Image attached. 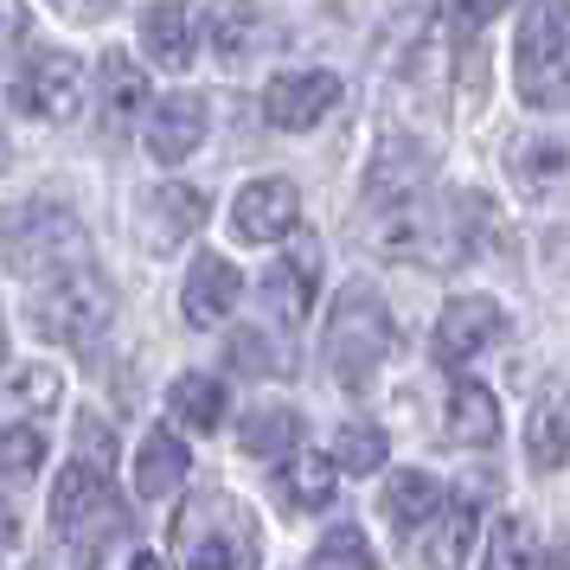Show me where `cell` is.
Instances as JSON below:
<instances>
[{
	"label": "cell",
	"instance_id": "obj_1",
	"mask_svg": "<svg viewBox=\"0 0 570 570\" xmlns=\"http://www.w3.org/2000/svg\"><path fill=\"white\" fill-rule=\"evenodd\" d=\"M493 225L488 193H442V199H404L379 225V257L423 263V269H455L481 250Z\"/></svg>",
	"mask_w": 570,
	"mask_h": 570
},
{
	"label": "cell",
	"instance_id": "obj_2",
	"mask_svg": "<svg viewBox=\"0 0 570 570\" xmlns=\"http://www.w3.org/2000/svg\"><path fill=\"white\" fill-rule=\"evenodd\" d=\"M257 513L232 493H193L174 513V570H257Z\"/></svg>",
	"mask_w": 570,
	"mask_h": 570
},
{
	"label": "cell",
	"instance_id": "obj_3",
	"mask_svg": "<svg viewBox=\"0 0 570 570\" xmlns=\"http://www.w3.org/2000/svg\"><path fill=\"white\" fill-rule=\"evenodd\" d=\"M397 346V327H391L385 295L372 283H346L327 308V334H321V353H327V372H334L346 391H365L372 372L385 365V353Z\"/></svg>",
	"mask_w": 570,
	"mask_h": 570
},
{
	"label": "cell",
	"instance_id": "obj_4",
	"mask_svg": "<svg viewBox=\"0 0 570 570\" xmlns=\"http://www.w3.org/2000/svg\"><path fill=\"white\" fill-rule=\"evenodd\" d=\"M513 83L525 109L570 104V0H525L513 39Z\"/></svg>",
	"mask_w": 570,
	"mask_h": 570
},
{
	"label": "cell",
	"instance_id": "obj_5",
	"mask_svg": "<svg viewBox=\"0 0 570 570\" xmlns=\"http://www.w3.org/2000/svg\"><path fill=\"white\" fill-rule=\"evenodd\" d=\"M0 250L20 276H65V269H83L90 237H83L78 212L52 206V199H27L0 218Z\"/></svg>",
	"mask_w": 570,
	"mask_h": 570
},
{
	"label": "cell",
	"instance_id": "obj_6",
	"mask_svg": "<svg viewBox=\"0 0 570 570\" xmlns=\"http://www.w3.org/2000/svg\"><path fill=\"white\" fill-rule=\"evenodd\" d=\"M109 321H116V288H109L90 263L52 276V283L39 288V302H32V327H39V340L71 346V353H90V346L109 334Z\"/></svg>",
	"mask_w": 570,
	"mask_h": 570
},
{
	"label": "cell",
	"instance_id": "obj_7",
	"mask_svg": "<svg viewBox=\"0 0 570 570\" xmlns=\"http://www.w3.org/2000/svg\"><path fill=\"white\" fill-rule=\"evenodd\" d=\"M83 97H90V71L71 52H39L13 78V109L20 116H46V122H78Z\"/></svg>",
	"mask_w": 570,
	"mask_h": 570
},
{
	"label": "cell",
	"instance_id": "obj_8",
	"mask_svg": "<svg viewBox=\"0 0 570 570\" xmlns=\"http://www.w3.org/2000/svg\"><path fill=\"white\" fill-rule=\"evenodd\" d=\"M436 174V148L416 141V135H397L391 129L379 148H372V167H365V199L379 212L404 206V199H423V186Z\"/></svg>",
	"mask_w": 570,
	"mask_h": 570
},
{
	"label": "cell",
	"instance_id": "obj_9",
	"mask_svg": "<svg viewBox=\"0 0 570 570\" xmlns=\"http://www.w3.org/2000/svg\"><path fill=\"white\" fill-rule=\"evenodd\" d=\"M52 525L58 532H97L109 539L116 525H122V507H116V493H109V474L90 462H71L58 474L52 488Z\"/></svg>",
	"mask_w": 570,
	"mask_h": 570
},
{
	"label": "cell",
	"instance_id": "obj_10",
	"mask_svg": "<svg viewBox=\"0 0 570 570\" xmlns=\"http://www.w3.org/2000/svg\"><path fill=\"white\" fill-rule=\"evenodd\" d=\"M314 288H321V244L302 237L283 263H269V269H263L257 295H263V308H269L276 327H302L308 308H314Z\"/></svg>",
	"mask_w": 570,
	"mask_h": 570
},
{
	"label": "cell",
	"instance_id": "obj_11",
	"mask_svg": "<svg viewBox=\"0 0 570 570\" xmlns=\"http://www.w3.org/2000/svg\"><path fill=\"white\" fill-rule=\"evenodd\" d=\"M500 334H507V314H500L493 295H455V302L436 314V340H430V346H436L442 365H468L474 353H488Z\"/></svg>",
	"mask_w": 570,
	"mask_h": 570
},
{
	"label": "cell",
	"instance_id": "obj_12",
	"mask_svg": "<svg viewBox=\"0 0 570 570\" xmlns=\"http://www.w3.org/2000/svg\"><path fill=\"white\" fill-rule=\"evenodd\" d=\"M334 104H340L334 71H283V78H269V90H263L269 129H288V135H302V129H314L321 116H334Z\"/></svg>",
	"mask_w": 570,
	"mask_h": 570
},
{
	"label": "cell",
	"instance_id": "obj_13",
	"mask_svg": "<svg viewBox=\"0 0 570 570\" xmlns=\"http://www.w3.org/2000/svg\"><path fill=\"white\" fill-rule=\"evenodd\" d=\"M295 225H302V193H295V180L269 174V180H250L237 193L232 232L244 237V244H276V237H288Z\"/></svg>",
	"mask_w": 570,
	"mask_h": 570
},
{
	"label": "cell",
	"instance_id": "obj_14",
	"mask_svg": "<svg viewBox=\"0 0 570 570\" xmlns=\"http://www.w3.org/2000/svg\"><path fill=\"white\" fill-rule=\"evenodd\" d=\"M206 97H193V90H174V97H160L148 116H141V141H148V155L160 167H180L186 155H199V141H206Z\"/></svg>",
	"mask_w": 570,
	"mask_h": 570
},
{
	"label": "cell",
	"instance_id": "obj_15",
	"mask_svg": "<svg viewBox=\"0 0 570 570\" xmlns=\"http://www.w3.org/2000/svg\"><path fill=\"white\" fill-rule=\"evenodd\" d=\"M97 116H104L109 141H122L148 116V71L129 52H104V65H97Z\"/></svg>",
	"mask_w": 570,
	"mask_h": 570
},
{
	"label": "cell",
	"instance_id": "obj_16",
	"mask_svg": "<svg viewBox=\"0 0 570 570\" xmlns=\"http://www.w3.org/2000/svg\"><path fill=\"white\" fill-rule=\"evenodd\" d=\"M525 462L539 474L570 462V379H551L532 397V411H525Z\"/></svg>",
	"mask_w": 570,
	"mask_h": 570
},
{
	"label": "cell",
	"instance_id": "obj_17",
	"mask_svg": "<svg viewBox=\"0 0 570 570\" xmlns=\"http://www.w3.org/2000/svg\"><path fill=\"white\" fill-rule=\"evenodd\" d=\"M237 295H244V276H237V263H232V257H218V250H206V257L186 269L180 314L193 321V327H218V321L237 308Z\"/></svg>",
	"mask_w": 570,
	"mask_h": 570
},
{
	"label": "cell",
	"instance_id": "obj_18",
	"mask_svg": "<svg viewBox=\"0 0 570 570\" xmlns=\"http://www.w3.org/2000/svg\"><path fill=\"white\" fill-rule=\"evenodd\" d=\"M206 193H199V186H155V193H148V206H141V232H148V244H155V250H180L186 237L199 232V225H206Z\"/></svg>",
	"mask_w": 570,
	"mask_h": 570
},
{
	"label": "cell",
	"instance_id": "obj_19",
	"mask_svg": "<svg viewBox=\"0 0 570 570\" xmlns=\"http://www.w3.org/2000/svg\"><path fill=\"white\" fill-rule=\"evenodd\" d=\"M442 436L462 442V449H488L500 436V404L481 379H455L449 385V404H442Z\"/></svg>",
	"mask_w": 570,
	"mask_h": 570
},
{
	"label": "cell",
	"instance_id": "obj_20",
	"mask_svg": "<svg viewBox=\"0 0 570 570\" xmlns=\"http://www.w3.org/2000/svg\"><path fill=\"white\" fill-rule=\"evenodd\" d=\"M199 20H193V7L186 0H160L141 13V46H148V65L160 71H186L193 65V46H199Z\"/></svg>",
	"mask_w": 570,
	"mask_h": 570
},
{
	"label": "cell",
	"instance_id": "obj_21",
	"mask_svg": "<svg viewBox=\"0 0 570 570\" xmlns=\"http://www.w3.org/2000/svg\"><path fill=\"white\" fill-rule=\"evenodd\" d=\"M474 500L468 493H449L436 507V519L423 525V564L430 570H462L468 564V551H474Z\"/></svg>",
	"mask_w": 570,
	"mask_h": 570
},
{
	"label": "cell",
	"instance_id": "obj_22",
	"mask_svg": "<svg viewBox=\"0 0 570 570\" xmlns=\"http://www.w3.org/2000/svg\"><path fill=\"white\" fill-rule=\"evenodd\" d=\"M507 174H513L519 193L539 199V193L570 180V148L558 135H519V141H507Z\"/></svg>",
	"mask_w": 570,
	"mask_h": 570
},
{
	"label": "cell",
	"instance_id": "obj_23",
	"mask_svg": "<svg viewBox=\"0 0 570 570\" xmlns=\"http://www.w3.org/2000/svg\"><path fill=\"white\" fill-rule=\"evenodd\" d=\"M199 27H206V46L225 65H237V58L257 52L263 39V13L250 7V0H206V13H199Z\"/></svg>",
	"mask_w": 570,
	"mask_h": 570
},
{
	"label": "cell",
	"instance_id": "obj_24",
	"mask_svg": "<svg viewBox=\"0 0 570 570\" xmlns=\"http://www.w3.org/2000/svg\"><path fill=\"white\" fill-rule=\"evenodd\" d=\"M186 468H193L186 442L174 436V430H148V436H141V455H135V493H141V500H167V493L186 481Z\"/></svg>",
	"mask_w": 570,
	"mask_h": 570
},
{
	"label": "cell",
	"instance_id": "obj_25",
	"mask_svg": "<svg viewBox=\"0 0 570 570\" xmlns=\"http://www.w3.org/2000/svg\"><path fill=\"white\" fill-rule=\"evenodd\" d=\"M244 455H257V462H288L295 449H302V416L288 411V404H257V411L244 416Z\"/></svg>",
	"mask_w": 570,
	"mask_h": 570
},
{
	"label": "cell",
	"instance_id": "obj_26",
	"mask_svg": "<svg viewBox=\"0 0 570 570\" xmlns=\"http://www.w3.org/2000/svg\"><path fill=\"white\" fill-rule=\"evenodd\" d=\"M442 500H449L442 481H436V474H423V468H404V474H391V481H385V519L397 525V532L430 525Z\"/></svg>",
	"mask_w": 570,
	"mask_h": 570
},
{
	"label": "cell",
	"instance_id": "obj_27",
	"mask_svg": "<svg viewBox=\"0 0 570 570\" xmlns=\"http://www.w3.org/2000/svg\"><path fill=\"white\" fill-rule=\"evenodd\" d=\"M276 488H283V500L295 507V513H321L327 500H334L340 488V474H334V455H288L283 474H276Z\"/></svg>",
	"mask_w": 570,
	"mask_h": 570
},
{
	"label": "cell",
	"instance_id": "obj_28",
	"mask_svg": "<svg viewBox=\"0 0 570 570\" xmlns=\"http://www.w3.org/2000/svg\"><path fill=\"white\" fill-rule=\"evenodd\" d=\"M167 411H174V423H186V430H218L225 423V385L212 379V372H180L174 385H167Z\"/></svg>",
	"mask_w": 570,
	"mask_h": 570
},
{
	"label": "cell",
	"instance_id": "obj_29",
	"mask_svg": "<svg viewBox=\"0 0 570 570\" xmlns=\"http://www.w3.org/2000/svg\"><path fill=\"white\" fill-rule=\"evenodd\" d=\"M488 570H544V551H539V532L532 519H493L488 525Z\"/></svg>",
	"mask_w": 570,
	"mask_h": 570
},
{
	"label": "cell",
	"instance_id": "obj_30",
	"mask_svg": "<svg viewBox=\"0 0 570 570\" xmlns=\"http://www.w3.org/2000/svg\"><path fill=\"white\" fill-rule=\"evenodd\" d=\"M391 455V436L379 430V423H346L334 436V468L340 474H379Z\"/></svg>",
	"mask_w": 570,
	"mask_h": 570
},
{
	"label": "cell",
	"instance_id": "obj_31",
	"mask_svg": "<svg viewBox=\"0 0 570 570\" xmlns=\"http://www.w3.org/2000/svg\"><path fill=\"white\" fill-rule=\"evenodd\" d=\"M314 570H385V564H379V551L360 525H327L321 544H314Z\"/></svg>",
	"mask_w": 570,
	"mask_h": 570
},
{
	"label": "cell",
	"instance_id": "obj_32",
	"mask_svg": "<svg viewBox=\"0 0 570 570\" xmlns=\"http://www.w3.org/2000/svg\"><path fill=\"white\" fill-rule=\"evenodd\" d=\"M39 462H46V436L32 423H7L0 430V474H32Z\"/></svg>",
	"mask_w": 570,
	"mask_h": 570
},
{
	"label": "cell",
	"instance_id": "obj_33",
	"mask_svg": "<svg viewBox=\"0 0 570 570\" xmlns=\"http://www.w3.org/2000/svg\"><path fill=\"white\" fill-rule=\"evenodd\" d=\"M436 7H442V20H449V32H455V39H474V32H481L493 13L507 7V0H436Z\"/></svg>",
	"mask_w": 570,
	"mask_h": 570
},
{
	"label": "cell",
	"instance_id": "obj_34",
	"mask_svg": "<svg viewBox=\"0 0 570 570\" xmlns=\"http://www.w3.org/2000/svg\"><path fill=\"white\" fill-rule=\"evenodd\" d=\"M58 372H46V365H27V372H13V397L20 404H32V411H52L58 404Z\"/></svg>",
	"mask_w": 570,
	"mask_h": 570
},
{
	"label": "cell",
	"instance_id": "obj_35",
	"mask_svg": "<svg viewBox=\"0 0 570 570\" xmlns=\"http://www.w3.org/2000/svg\"><path fill=\"white\" fill-rule=\"evenodd\" d=\"M232 365H237V372H250V379H263V372H283L288 360H276L263 334H237L232 340Z\"/></svg>",
	"mask_w": 570,
	"mask_h": 570
},
{
	"label": "cell",
	"instance_id": "obj_36",
	"mask_svg": "<svg viewBox=\"0 0 570 570\" xmlns=\"http://www.w3.org/2000/svg\"><path fill=\"white\" fill-rule=\"evenodd\" d=\"M78 449H83V462H97V468L116 462V436H109L104 416H83V423H78Z\"/></svg>",
	"mask_w": 570,
	"mask_h": 570
},
{
	"label": "cell",
	"instance_id": "obj_37",
	"mask_svg": "<svg viewBox=\"0 0 570 570\" xmlns=\"http://www.w3.org/2000/svg\"><path fill=\"white\" fill-rule=\"evenodd\" d=\"M32 27V7L27 0H0V52H13Z\"/></svg>",
	"mask_w": 570,
	"mask_h": 570
},
{
	"label": "cell",
	"instance_id": "obj_38",
	"mask_svg": "<svg viewBox=\"0 0 570 570\" xmlns=\"http://www.w3.org/2000/svg\"><path fill=\"white\" fill-rule=\"evenodd\" d=\"M58 7H65L71 20H104V13L116 7V0H58Z\"/></svg>",
	"mask_w": 570,
	"mask_h": 570
},
{
	"label": "cell",
	"instance_id": "obj_39",
	"mask_svg": "<svg viewBox=\"0 0 570 570\" xmlns=\"http://www.w3.org/2000/svg\"><path fill=\"white\" fill-rule=\"evenodd\" d=\"M20 544V513H13V500H0V551H13Z\"/></svg>",
	"mask_w": 570,
	"mask_h": 570
},
{
	"label": "cell",
	"instance_id": "obj_40",
	"mask_svg": "<svg viewBox=\"0 0 570 570\" xmlns=\"http://www.w3.org/2000/svg\"><path fill=\"white\" fill-rule=\"evenodd\" d=\"M544 570H570V532L551 544V551H544Z\"/></svg>",
	"mask_w": 570,
	"mask_h": 570
},
{
	"label": "cell",
	"instance_id": "obj_41",
	"mask_svg": "<svg viewBox=\"0 0 570 570\" xmlns=\"http://www.w3.org/2000/svg\"><path fill=\"white\" fill-rule=\"evenodd\" d=\"M135 570H160V558L155 551H135Z\"/></svg>",
	"mask_w": 570,
	"mask_h": 570
},
{
	"label": "cell",
	"instance_id": "obj_42",
	"mask_svg": "<svg viewBox=\"0 0 570 570\" xmlns=\"http://www.w3.org/2000/svg\"><path fill=\"white\" fill-rule=\"evenodd\" d=\"M0 365H7V327H0Z\"/></svg>",
	"mask_w": 570,
	"mask_h": 570
}]
</instances>
